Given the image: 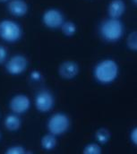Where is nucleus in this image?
Returning a JSON list of instances; mask_svg holds the SVG:
<instances>
[{
	"mask_svg": "<svg viewBox=\"0 0 137 154\" xmlns=\"http://www.w3.org/2000/svg\"><path fill=\"white\" fill-rule=\"evenodd\" d=\"M119 75V66L113 59H103L94 67L93 75L97 82L101 84H110L115 82Z\"/></svg>",
	"mask_w": 137,
	"mask_h": 154,
	"instance_id": "nucleus-1",
	"label": "nucleus"
},
{
	"mask_svg": "<svg viewBox=\"0 0 137 154\" xmlns=\"http://www.w3.org/2000/svg\"><path fill=\"white\" fill-rule=\"evenodd\" d=\"M100 32L106 41L117 42L123 37L125 27L119 19L109 18L101 23Z\"/></svg>",
	"mask_w": 137,
	"mask_h": 154,
	"instance_id": "nucleus-2",
	"label": "nucleus"
},
{
	"mask_svg": "<svg viewBox=\"0 0 137 154\" xmlns=\"http://www.w3.org/2000/svg\"><path fill=\"white\" fill-rule=\"evenodd\" d=\"M23 30L19 23L13 20L5 19L0 22V38L8 43H15L20 40Z\"/></svg>",
	"mask_w": 137,
	"mask_h": 154,
	"instance_id": "nucleus-3",
	"label": "nucleus"
},
{
	"mask_svg": "<svg viewBox=\"0 0 137 154\" xmlns=\"http://www.w3.org/2000/svg\"><path fill=\"white\" fill-rule=\"evenodd\" d=\"M48 130L54 135H62L66 134L70 127L68 116L64 113H56L51 116L47 124Z\"/></svg>",
	"mask_w": 137,
	"mask_h": 154,
	"instance_id": "nucleus-4",
	"label": "nucleus"
},
{
	"mask_svg": "<svg viewBox=\"0 0 137 154\" xmlns=\"http://www.w3.org/2000/svg\"><path fill=\"white\" fill-rule=\"evenodd\" d=\"M28 60L23 55H14L5 64V70L11 75H20L26 71Z\"/></svg>",
	"mask_w": 137,
	"mask_h": 154,
	"instance_id": "nucleus-5",
	"label": "nucleus"
},
{
	"mask_svg": "<svg viewBox=\"0 0 137 154\" xmlns=\"http://www.w3.org/2000/svg\"><path fill=\"white\" fill-rule=\"evenodd\" d=\"M63 14L56 8H50L44 12L42 15L43 24L49 29H58L64 23Z\"/></svg>",
	"mask_w": 137,
	"mask_h": 154,
	"instance_id": "nucleus-6",
	"label": "nucleus"
},
{
	"mask_svg": "<svg viewBox=\"0 0 137 154\" xmlns=\"http://www.w3.org/2000/svg\"><path fill=\"white\" fill-rule=\"evenodd\" d=\"M55 104V99L51 92L48 91H41L38 92L35 97V107L38 111L41 113L49 112Z\"/></svg>",
	"mask_w": 137,
	"mask_h": 154,
	"instance_id": "nucleus-7",
	"label": "nucleus"
},
{
	"mask_svg": "<svg viewBox=\"0 0 137 154\" xmlns=\"http://www.w3.org/2000/svg\"><path fill=\"white\" fill-rule=\"evenodd\" d=\"M31 108V100L24 94H16L9 101V109L14 114L21 115L26 113Z\"/></svg>",
	"mask_w": 137,
	"mask_h": 154,
	"instance_id": "nucleus-8",
	"label": "nucleus"
},
{
	"mask_svg": "<svg viewBox=\"0 0 137 154\" xmlns=\"http://www.w3.org/2000/svg\"><path fill=\"white\" fill-rule=\"evenodd\" d=\"M79 66L73 61H65L58 67V74L63 79L72 80L78 75Z\"/></svg>",
	"mask_w": 137,
	"mask_h": 154,
	"instance_id": "nucleus-9",
	"label": "nucleus"
},
{
	"mask_svg": "<svg viewBox=\"0 0 137 154\" xmlns=\"http://www.w3.org/2000/svg\"><path fill=\"white\" fill-rule=\"evenodd\" d=\"M28 5L24 0H10L8 3L9 13L15 17H23L28 13Z\"/></svg>",
	"mask_w": 137,
	"mask_h": 154,
	"instance_id": "nucleus-10",
	"label": "nucleus"
},
{
	"mask_svg": "<svg viewBox=\"0 0 137 154\" xmlns=\"http://www.w3.org/2000/svg\"><path fill=\"white\" fill-rule=\"evenodd\" d=\"M110 18L119 19L126 12V4L123 0H112L107 8Z\"/></svg>",
	"mask_w": 137,
	"mask_h": 154,
	"instance_id": "nucleus-11",
	"label": "nucleus"
},
{
	"mask_svg": "<svg viewBox=\"0 0 137 154\" xmlns=\"http://www.w3.org/2000/svg\"><path fill=\"white\" fill-rule=\"evenodd\" d=\"M5 127L10 132H16L22 125V121L16 114H11L5 116L4 121Z\"/></svg>",
	"mask_w": 137,
	"mask_h": 154,
	"instance_id": "nucleus-12",
	"label": "nucleus"
},
{
	"mask_svg": "<svg viewBox=\"0 0 137 154\" xmlns=\"http://www.w3.org/2000/svg\"><path fill=\"white\" fill-rule=\"evenodd\" d=\"M57 143H58V141H57L56 135L50 133L44 134L40 140V145L42 149H44L45 151H51L55 149V147L57 146Z\"/></svg>",
	"mask_w": 137,
	"mask_h": 154,
	"instance_id": "nucleus-13",
	"label": "nucleus"
},
{
	"mask_svg": "<svg viewBox=\"0 0 137 154\" xmlns=\"http://www.w3.org/2000/svg\"><path fill=\"white\" fill-rule=\"evenodd\" d=\"M110 138H111V134L105 127L99 128L95 133V139L101 144H106L110 140Z\"/></svg>",
	"mask_w": 137,
	"mask_h": 154,
	"instance_id": "nucleus-14",
	"label": "nucleus"
},
{
	"mask_svg": "<svg viewBox=\"0 0 137 154\" xmlns=\"http://www.w3.org/2000/svg\"><path fill=\"white\" fill-rule=\"evenodd\" d=\"M61 31L63 32V34L67 37H72L75 34L76 32V25L74 23L71 22V21H67L64 22L63 24L61 25Z\"/></svg>",
	"mask_w": 137,
	"mask_h": 154,
	"instance_id": "nucleus-15",
	"label": "nucleus"
},
{
	"mask_svg": "<svg viewBox=\"0 0 137 154\" xmlns=\"http://www.w3.org/2000/svg\"><path fill=\"white\" fill-rule=\"evenodd\" d=\"M83 154H101V146L96 143H92L87 144L83 151Z\"/></svg>",
	"mask_w": 137,
	"mask_h": 154,
	"instance_id": "nucleus-16",
	"label": "nucleus"
},
{
	"mask_svg": "<svg viewBox=\"0 0 137 154\" xmlns=\"http://www.w3.org/2000/svg\"><path fill=\"white\" fill-rule=\"evenodd\" d=\"M126 44L127 47L129 48V49L133 50V51H136L137 50V32L135 31L133 32H131L127 38L126 40Z\"/></svg>",
	"mask_w": 137,
	"mask_h": 154,
	"instance_id": "nucleus-17",
	"label": "nucleus"
},
{
	"mask_svg": "<svg viewBox=\"0 0 137 154\" xmlns=\"http://www.w3.org/2000/svg\"><path fill=\"white\" fill-rule=\"evenodd\" d=\"M6 154H24L26 153V150L22 145H13L7 148L5 151Z\"/></svg>",
	"mask_w": 137,
	"mask_h": 154,
	"instance_id": "nucleus-18",
	"label": "nucleus"
},
{
	"mask_svg": "<svg viewBox=\"0 0 137 154\" xmlns=\"http://www.w3.org/2000/svg\"><path fill=\"white\" fill-rule=\"evenodd\" d=\"M7 56H8V52L6 48L3 45H0V65L4 64L6 61Z\"/></svg>",
	"mask_w": 137,
	"mask_h": 154,
	"instance_id": "nucleus-19",
	"label": "nucleus"
},
{
	"mask_svg": "<svg viewBox=\"0 0 137 154\" xmlns=\"http://www.w3.org/2000/svg\"><path fill=\"white\" fill-rule=\"evenodd\" d=\"M30 77H31L32 81H33V82H39V81H41V79H42V75H41V73H40L39 71H38V70H33V71L31 73Z\"/></svg>",
	"mask_w": 137,
	"mask_h": 154,
	"instance_id": "nucleus-20",
	"label": "nucleus"
},
{
	"mask_svg": "<svg viewBox=\"0 0 137 154\" xmlns=\"http://www.w3.org/2000/svg\"><path fill=\"white\" fill-rule=\"evenodd\" d=\"M130 140H131V142L135 144V145H136L137 144V129L136 127H135L132 131H131V133H130Z\"/></svg>",
	"mask_w": 137,
	"mask_h": 154,
	"instance_id": "nucleus-21",
	"label": "nucleus"
},
{
	"mask_svg": "<svg viewBox=\"0 0 137 154\" xmlns=\"http://www.w3.org/2000/svg\"><path fill=\"white\" fill-rule=\"evenodd\" d=\"M8 0H0V3H6Z\"/></svg>",
	"mask_w": 137,
	"mask_h": 154,
	"instance_id": "nucleus-22",
	"label": "nucleus"
},
{
	"mask_svg": "<svg viewBox=\"0 0 137 154\" xmlns=\"http://www.w3.org/2000/svg\"><path fill=\"white\" fill-rule=\"evenodd\" d=\"M133 2H134V3H135V5H136L137 0H133Z\"/></svg>",
	"mask_w": 137,
	"mask_h": 154,
	"instance_id": "nucleus-23",
	"label": "nucleus"
},
{
	"mask_svg": "<svg viewBox=\"0 0 137 154\" xmlns=\"http://www.w3.org/2000/svg\"><path fill=\"white\" fill-rule=\"evenodd\" d=\"M1 137H2V135H1V133H0V140H1Z\"/></svg>",
	"mask_w": 137,
	"mask_h": 154,
	"instance_id": "nucleus-24",
	"label": "nucleus"
}]
</instances>
